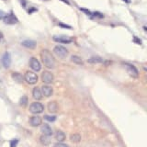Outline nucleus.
<instances>
[{
	"label": "nucleus",
	"mask_w": 147,
	"mask_h": 147,
	"mask_svg": "<svg viewBox=\"0 0 147 147\" xmlns=\"http://www.w3.org/2000/svg\"><path fill=\"white\" fill-rule=\"evenodd\" d=\"M40 57L41 60H42V63H44V65L49 68V69H53L55 67V59L53 56V54L51 53L50 51L48 50H42L40 52Z\"/></svg>",
	"instance_id": "nucleus-1"
},
{
	"label": "nucleus",
	"mask_w": 147,
	"mask_h": 147,
	"mask_svg": "<svg viewBox=\"0 0 147 147\" xmlns=\"http://www.w3.org/2000/svg\"><path fill=\"white\" fill-rule=\"evenodd\" d=\"M24 80L28 83V84L34 85L38 82V76H37L34 72L28 71V72H26L25 76H24Z\"/></svg>",
	"instance_id": "nucleus-2"
},
{
	"label": "nucleus",
	"mask_w": 147,
	"mask_h": 147,
	"mask_svg": "<svg viewBox=\"0 0 147 147\" xmlns=\"http://www.w3.org/2000/svg\"><path fill=\"white\" fill-rule=\"evenodd\" d=\"M53 52H54V53L56 54L59 58H61V59L66 58L67 55H68V51H67V49L64 48L63 46H61V45L55 46L54 49H53Z\"/></svg>",
	"instance_id": "nucleus-3"
},
{
	"label": "nucleus",
	"mask_w": 147,
	"mask_h": 147,
	"mask_svg": "<svg viewBox=\"0 0 147 147\" xmlns=\"http://www.w3.org/2000/svg\"><path fill=\"white\" fill-rule=\"evenodd\" d=\"M43 110H44L43 105L40 102H33L30 106V111L33 114H40L41 112H43Z\"/></svg>",
	"instance_id": "nucleus-4"
},
{
	"label": "nucleus",
	"mask_w": 147,
	"mask_h": 147,
	"mask_svg": "<svg viewBox=\"0 0 147 147\" xmlns=\"http://www.w3.org/2000/svg\"><path fill=\"white\" fill-rule=\"evenodd\" d=\"M124 67L126 68V71L130 76L133 78H137L139 76V73H138V70L134 65H132V64H130V63H124Z\"/></svg>",
	"instance_id": "nucleus-5"
},
{
	"label": "nucleus",
	"mask_w": 147,
	"mask_h": 147,
	"mask_svg": "<svg viewBox=\"0 0 147 147\" xmlns=\"http://www.w3.org/2000/svg\"><path fill=\"white\" fill-rule=\"evenodd\" d=\"M30 68L32 69V70L35 71V72H39V71H40V69H41V65H40V62L38 61V59L35 58V57L30 58Z\"/></svg>",
	"instance_id": "nucleus-6"
},
{
	"label": "nucleus",
	"mask_w": 147,
	"mask_h": 147,
	"mask_svg": "<svg viewBox=\"0 0 147 147\" xmlns=\"http://www.w3.org/2000/svg\"><path fill=\"white\" fill-rule=\"evenodd\" d=\"M53 40L59 43H71L73 39L68 36H53Z\"/></svg>",
	"instance_id": "nucleus-7"
},
{
	"label": "nucleus",
	"mask_w": 147,
	"mask_h": 147,
	"mask_svg": "<svg viewBox=\"0 0 147 147\" xmlns=\"http://www.w3.org/2000/svg\"><path fill=\"white\" fill-rule=\"evenodd\" d=\"M4 22L6 23V24H9V25H13V24H16L18 23V18L15 17V15H13V14H8V15H6L4 17Z\"/></svg>",
	"instance_id": "nucleus-8"
},
{
	"label": "nucleus",
	"mask_w": 147,
	"mask_h": 147,
	"mask_svg": "<svg viewBox=\"0 0 147 147\" xmlns=\"http://www.w3.org/2000/svg\"><path fill=\"white\" fill-rule=\"evenodd\" d=\"M41 80L44 83H46V84H50V83H52L53 81V75L48 71H45L41 75Z\"/></svg>",
	"instance_id": "nucleus-9"
},
{
	"label": "nucleus",
	"mask_w": 147,
	"mask_h": 147,
	"mask_svg": "<svg viewBox=\"0 0 147 147\" xmlns=\"http://www.w3.org/2000/svg\"><path fill=\"white\" fill-rule=\"evenodd\" d=\"M41 93H42V96L49 98V96H51L53 94V89L52 86L45 85V86H42V87H41Z\"/></svg>",
	"instance_id": "nucleus-10"
},
{
	"label": "nucleus",
	"mask_w": 147,
	"mask_h": 147,
	"mask_svg": "<svg viewBox=\"0 0 147 147\" xmlns=\"http://www.w3.org/2000/svg\"><path fill=\"white\" fill-rule=\"evenodd\" d=\"M2 63L4 67L6 68H8L9 66H10L11 64V56H10V53H6L2 57Z\"/></svg>",
	"instance_id": "nucleus-11"
},
{
	"label": "nucleus",
	"mask_w": 147,
	"mask_h": 147,
	"mask_svg": "<svg viewBox=\"0 0 147 147\" xmlns=\"http://www.w3.org/2000/svg\"><path fill=\"white\" fill-rule=\"evenodd\" d=\"M40 131L42 132L43 135H47V136H52L53 135V130L48 124H43L40 128Z\"/></svg>",
	"instance_id": "nucleus-12"
},
{
	"label": "nucleus",
	"mask_w": 147,
	"mask_h": 147,
	"mask_svg": "<svg viewBox=\"0 0 147 147\" xmlns=\"http://www.w3.org/2000/svg\"><path fill=\"white\" fill-rule=\"evenodd\" d=\"M41 118L39 116H33L30 119V124L31 126L33 127H37V126H40L41 124Z\"/></svg>",
	"instance_id": "nucleus-13"
},
{
	"label": "nucleus",
	"mask_w": 147,
	"mask_h": 147,
	"mask_svg": "<svg viewBox=\"0 0 147 147\" xmlns=\"http://www.w3.org/2000/svg\"><path fill=\"white\" fill-rule=\"evenodd\" d=\"M32 96L36 100H40L42 98V93H41V90L39 87H34L33 90H32Z\"/></svg>",
	"instance_id": "nucleus-14"
},
{
	"label": "nucleus",
	"mask_w": 147,
	"mask_h": 147,
	"mask_svg": "<svg viewBox=\"0 0 147 147\" xmlns=\"http://www.w3.org/2000/svg\"><path fill=\"white\" fill-rule=\"evenodd\" d=\"M21 44L24 46V47L29 48V49H34L36 47V42L34 40H26L24 41H22Z\"/></svg>",
	"instance_id": "nucleus-15"
},
{
	"label": "nucleus",
	"mask_w": 147,
	"mask_h": 147,
	"mask_svg": "<svg viewBox=\"0 0 147 147\" xmlns=\"http://www.w3.org/2000/svg\"><path fill=\"white\" fill-rule=\"evenodd\" d=\"M58 108H59V106L55 101H52V102H49V104H48V110L52 113L57 112Z\"/></svg>",
	"instance_id": "nucleus-16"
},
{
	"label": "nucleus",
	"mask_w": 147,
	"mask_h": 147,
	"mask_svg": "<svg viewBox=\"0 0 147 147\" xmlns=\"http://www.w3.org/2000/svg\"><path fill=\"white\" fill-rule=\"evenodd\" d=\"M65 133L63 132L62 131H57L55 132V139H56L58 142H63L65 140Z\"/></svg>",
	"instance_id": "nucleus-17"
},
{
	"label": "nucleus",
	"mask_w": 147,
	"mask_h": 147,
	"mask_svg": "<svg viewBox=\"0 0 147 147\" xmlns=\"http://www.w3.org/2000/svg\"><path fill=\"white\" fill-rule=\"evenodd\" d=\"M87 63H89L91 64L100 63H103V59L101 57H98V56H94V57H91L87 60Z\"/></svg>",
	"instance_id": "nucleus-18"
},
{
	"label": "nucleus",
	"mask_w": 147,
	"mask_h": 147,
	"mask_svg": "<svg viewBox=\"0 0 147 147\" xmlns=\"http://www.w3.org/2000/svg\"><path fill=\"white\" fill-rule=\"evenodd\" d=\"M12 78L14 79V81H16L18 83H21V82H23V80H24V76L20 73H13Z\"/></svg>",
	"instance_id": "nucleus-19"
},
{
	"label": "nucleus",
	"mask_w": 147,
	"mask_h": 147,
	"mask_svg": "<svg viewBox=\"0 0 147 147\" xmlns=\"http://www.w3.org/2000/svg\"><path fill=\"white\" fill-rule=\"evenodd\" d=\"M40 141L41 142V144L43 145H49L51 142V136H47V135H41L40 138Z\"/></svg>",
	"instance_id": "nucleus-20"
},
{
	"label": "nucleus",
	"mask_w": 147,
	"mask_h": 147,
	"mask_svg": "<svg viewBox=\"0 0 147 147\" xmlns=\"http://www.w3.org/2000/svg\"><path fill=\"white\" fill-rule=\"evenodd\" d=\"M70 140L73 142H79L81 141V135L78 134V133H74V134L71 135Z\"/></svg>",
	"instance_id": "nucleus-21"
},
{
	"label": "nucleus",
	"mask_w": 147,
	"mask_h": 147,
	"mask_svg": "<svg viewBox=\"0 0 147 147\" xmlns=\"http://www.w3.org/2000/svg\"><path fill=\"white\" fill-rule=\"evenodd\" d=\"M71 61L74 62L75 63H76V64H83L82 59L79 56H77V55H72V56H71Z\"/></svg>",
	"instance_id": "nucleus-22"
},
{
	"label": "nucleus",
	"mask_w": 147,
	"mask_h": 147,
	"mask_svg": "<svg viewBox=\"0 0 147 147\" xmlns=\"http://www.w3.org/2000/svg\"><path fill=\"white\" fill-rule=\"evenodd\" d=\"M20 106H22V107H26L27 104H28V98L26 96H23L20 98Z\"/></svg>",
	"instance_id": "nucleus-23"
},
{
	"label": "nucleus",
	"mask_w": 147,
	"mask_h": 147,
	"mask_svg": "<svg viewBox=\"0 0 147 147\" xmlns=\"http://www.w3.org/2000/svg\"><path fill=\"white\" fill-rule=\"evenodd\" d=\"M44 119H46V121H48L53 122V121H55V119H56V117H55V116H49V115H45Z\"/></svg>",
	"instance_id": "nucleus-24"
},
{
	"label": "nucleus",
	"mask_w": 147,
	"mask_h": 147,
	"mask_svg": "<svg viewBox=\"0 0 147 147\" xmlns=\"http://www.w3.org/2000/svg\"><path fill=\"white\" fill-rule=\"evenodd\" d=\"M53 147H69L66 144H63V142H57L53 145Z\"/></svg>",
	"instance_id": "nucleus-25"
},
{
	"label": "nucleus",
	"mask_w": 147,
	"mask_h": 147,
	"mask_svg": "<svg viewBox=\"0 0 147 147\" xmlns=\"http://www.w3.org/2000/svg\"><path fill=\"white\" fill-rule=\"evenodd\" d=\"M18 140H13V141H11V142H10V146L11 147H16L17 146V144H18Z\"/></svg>",
	"instance_id": "nucleus-26"
},
{
	"label": "nucleus",
	"mask_w": 147,
	"mask_h": 147,
	"mask_svg": "<svg viewBox=\"0 0 147 147\" xmlns=\"http://www.w3.org/2000/svg\"><path fill=\"white\" fill-rule=\"evenodd\" d=\"M5 16H6V13L2 10H0V20H3Z\"/></svg>",
	"instance_id": "nucleus-27"
},
{
	"label": "nucleus",
	"mask_w": 147,
	"mask_h": 147,
	"mask_svg": "<svg viewBox=\"0 0 147 147\" xmlns=\"http://www.w3.org/2000/svg\"><path fill=\"white\" fill-rule=\"evenodd\" d=\"M59 25H60V26H62V27H63V28H67V29H71V27H70V26H68V25H64V24H62V23H60Z\"/></svg>",
	"instance_id": "nucleus-28"
},
{
	"label": "nucleus",
	"mask_w": 147,
	"mask_h": 147,
	"mask_svg": "<svg viewBox=\"0 0 147 147\" xmlns=\"http://www.w3.org/2000/svg\"><path fill=\"white\" fill-rule=\"evenodd\" d=\"M94 15H95V16H98V17H99V18H103V15H101V14H99L98 12L94 13Z\"/></svg>",
	"instance_id": "nucleus-29"
},
{
	"label": "nucleus",
	"mask_w": 147,
	"mask_h": 147,
	"mask_svg": "<svg viewBox=\"0 0 147 147\" xmlns=\"http://www.w3.org/2000/svg\"><path fill=\"white\" fill-rule=\"evenodd\" d=\"M2 39H3V34H2V32H0V41L2 40Z\"/></svg>",
	"instance_id": "nucleus-30"
},
{
	"label": "nucleus",
	"mask_w": 147,
	"mask_h": 147,
	"mask_svg": "<svg viewBox=\"0 0 147 147\" xmlns=\"http://www.w3.org/2000/svg\"><path fill=\"white\" fill-rule=\"evenodd\" d=\"M124 1H126V2H129V0H124Z\"/></svg>",
	"instance_id": "nucleus-31"
}]
</instances>
